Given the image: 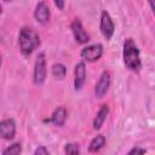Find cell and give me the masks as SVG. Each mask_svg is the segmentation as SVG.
Returning <instances> with one entry per match:
<instances>
[{
  "mask_svg": "<svg viewBox=\"0 0 155 155\" xmlns=\"http://www.w3.org/2000/svg\"><path fill=\"white\" fill-rule=\"evenodd\" d=\"M122 58H124V63H125L127 69H130L132 71H139L140 70L142 61H140L139 48L131 38L126 39L125 42H124Z\"/></svg>",
  "mask_w": 155,
  "mask_h": 155,
  "instance_id": "1",
  "label": "cell"
},
{
  "mask_svg": "<svg viewBox=\"0 0 155 155\" xmlns=\"http://www.w3.org/2000/svg\"><path fill=\"white\" fill-rule=\"evenodd\" d=\"M18 44H19L21 52L24 56H29L40 45V36L33 28L23 27L19 30Z\"/></svg>",
  "mask_w": 155,
  "mask_h": 155,
  "instance_id": "2",
  "label": "cell"
},
{
  "mask_svg": "<svg viewBox=\"0 0 155 155\" xmlns=\"http://www.w3.org/2000/svg\"><path fill=\"white\" fill-rule=\"evenodd\" d=\"M46 74H47V69H46V57L44 52H40L36 56L35 59V64H34V82L35 85H42L46 80Z\"/></svg>",
  "mask_w": 155,
  "mask_h": 155,
  "instance_id": "3",
  "label": "cell"
},
{
  "mask_svg": "<svg viewBox=\"0 0 155 155\" xmlns=\"http://www.w3.org/2000/svg\"><path fill=\"white\" fill-rule=\"evenodd\" d=\"M99 28H101V33L102 35L107 39V40H110L114 35V31H115V24L111 19V16L109 15L108 11L103 10L102 13H101V23H99Z\"/></svg>",
  "mask_w": 155,
  "mask_h": 155,
  "instance_id": "4",
  "label": "cell"
},
{
  "mask_svg": "<svg viewBox=\"0 0 155 155\" xmlns=\"http://www.w3.org/2000/svg\"><path fill=\"white\" fill-rule=\"evenodd\" d=\"M103 45L102 44H92L84 47L80 52L81 57L87 62H96L103 56Z\"/></svg>",
  "mask_w": 155,
  "mask_h": 155,
  "instance_id": "5",
  "label": "cell"
},
{
  "mask_svg": "<svg viewBox=\"0 0 155 155\" xmlns=\"http://www.w3.org/2000/svg\"><path fill=\"white\" fill-rule=\"evenodd\" d=\"M70 28H71V31H73V35H74V39L76 40V42H79V44H86V42L90 41V35L84 29V25H82V23H81L80 19L75 18L71 22Z\"/></svg>",
  "mask_w": 155,
  "mask_h": 155,
  "instance_id": "6",
  "label": "cell"
},
{
  "mask_svg": "<svg viewBox=\"0 0 155 155\" xmlns=\"http://www.w3.org/2000/svg\"><path fill=\"white\" fill-rule=\"evenodd\" d=\"M110 87V74L104 70L101 76H99V80L97 81L96 84V87H94V94L97 98H103L104 94L108 92Z\"/></svg>",
  "mask_w": 155,
  "mask_h": 155,
  "instance_id": "7",
  "label": "cell"
},
{
  "mask_svg": "<svg viewBox=\"0 0 155 155\" xmlns=\"http://www.w3.org/2000/svg\"><path fill=\"white\" fill-rule=\"evenodd\" d=\"M50 17H51V11L50 7L46 5V2L44 1L38 2L34 10V18L36 19V22H39L40 24H46L50 21Z\"/></svg>",
  "mask_w": 155,
  "mask_h": 155,
  "instance_id": "8",
  "label": "cell"
},
{
  "mask_svg": "<svg viewBox=\"0 0 155 155\" xmlns=\"http://www.w3.org/2000/svg\"><path fill=\"white\" fill-rule=\"evenodd\" d=\"M86 81V64L84 62H79L75 64L74 69V87L76 91L81 90Z\"/></svg>",
  "mask_w": 155,
  "mask_h": 155,
  "instance_id": "9",
  "label": "cell"
},
{
  "mask_svg": "<svg viewBox=\"0 0 155 155\" xmlns=\"http://www.w3.org/2000/svg\"><path fill=\"white\" fill-rule=\"evenodd\" d=\"M16 134V124L13 119H4L0 122V136L4 139H13Z\"/></svg>",
  "mask_w": 155,
  "mask_h": 155,
  "instance_id": "10",
  "label": "cell"
},
{
  "mask_svg": "<svg viewBox=\"0 0 155 155\" xmlns=\"http://www.w3.org/2000/svg\"><path fill=\"white\" fill-rule=\"evenodd\" d=\"M108 115H109V108H108L107 104H103L99 108V110L97 111V114H96V116L93 119V128L94 130H99L103 126L104 121L107 120Z\"/></svg>",
  "mask_w": 155,
  "mask_h": 155,
  "instance_id": "11",
  "label": "cell"
},
{
  "mask_svg": "<svg viewBox=\"0 0 155 155\" xmlns=\"http://www.w3.org/2000/svg\"><path fill=\"white\" fill-rule=\"evenodd\" d=\"M67 120V110L63 107H58L53 110L50 122H52L54 126H63Z\"/></svg>",
  "mask_w": 155,
  "mask_h": 155,
  "instance_id": "12",
  "label": "cell"
},
{
  "mask_svg": "<svg viewBox=\"0 0 155 155\" xmlns=\"http://www.w3.org/2000/svg\"><path fill=\"white\" fill-rule=\"evenodd\" d=\"M104 145H105V137H104L103 134H98V136H96V137L90 142L88 151H90V153H97V151H99Z\"/></svg>",
  "mask_w": 155,
  "mask_h": 155,
  "instance_id": "13",
  "label": "cell"
},
{
  "mask_svg": "<svg viewBox=\"0 0 155 155\" xmlns=\"http://www.w3.org/2000/svg\"><path fill=\"white\" fill-rule=\"evenodd\" d=\"M67 74V68L62 63H54L52 65V75L56 79H63Z\"/></svg>",
  "mask_w": 155,
  "mask_h": 155,
  "instance_id": "14",
  "label": "cell"
},
{
  "mask_svg": "<svg viewBox=\"0 0 155 155\" xmlns=\"http://www.w3.org/2000/svg\"><path fill=\"white\" fill-rule=\"evenodd\" d=\"M22 153V145L21 143H13L11 144L10 147H7L4 151H2V155H21Z\"/></svg>",
  "mask_w": 155,
  "mask_h": 155,
  "instance_id": "15",
  "label": "cell"
},
{
  "mask_svg": "<svg viewBox=\"0 0 155 155\" xmlns=\"http://www.w3.org/2000/svg\"><path fill=\"white\" fill-rule=\"evenodd\" d=\"M64 151H65V155H79L80 154V149L76 143H68L64 148Z\"/></svg>",
  "mask_w": 155,
  "mask_h": 155,
  "instance_id": "16",
  "label": "cell"
},
{
  "mask_svg": "<svg viewBox=\"0 0 155 155\" xmlns=\"http://www.w3.org/2000/svg\"><path fill=\"white\" fill-rule=\"evenodd\" d=\"M144 154H145V149H143L140 147H134L128 151L127 155H144Z\"/></svg>",
  "mask_w": 155,
  "mask_h": 155,
  "instance_id": "17",
  "label": "cell"
},
{
  "mask_svg": "<svg viewBox=\"0 0 155 155\" xmlns=\"http://www.w3.org/2000/svg\"><path fill=\"white\" fill-rule=\"evenodd\" d=\"M33 155H50V153H48V150L44 145H40V147H38L35 149V151H34Z\"/></svg>",
  "mask_w": 155,
  "mask_h": 155,
  "instance_id": "18",
  "label": "cell"
},
{
  "mask_svg": "<svg viewBox=\"0 0 155 155\" xmlns=\"http://www.w3.org/2000/svg\"><path fill=\"white\" fill-rule=\"evenodd\" d=\"M54 5H56L59 10H63V8H64V6H65V2H64V1H62V0H56V1H54Z\"/></svg>",
  "mask_w": 155,
  "mask_h": 155,
  "instance_id": "19",
  "label": "cell"
},
{
  "mask_svg": "<svg viewBox=\"0 0 155 155\" xmlns=\"http://www.w3.org/2000/svg\"><path fill=\"white\" fill-rule=\"evenodd\" d=\"M149 6H150V8H151V11H153V13L155 16V1H150L149 2Z\"/></svg>",
  "mask_w": 155,
  "mask_h": 155,
  "instance_id": "20",
  "label": "cell"
}]
</instances>
